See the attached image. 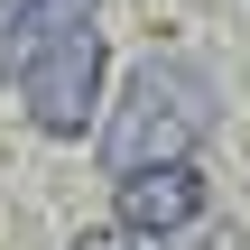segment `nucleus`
<instances>
[{
    "instance_id": "nucleus-1",
    "label": "nucleus",
    "mask_w": 250,
    "mask_h": 250,
    "mask_svg": "<svg viewBox=\"0 0 250 250\" xmlns=\"http://www.w3.org/2000/svg\"><path fill=\"white\" fill-rule=\"evenodd\" d=\"M204 130H213V83H204L186 56H148V65H130V83H121V111H111V130H102V167L130 176V167L186 158Z\"/></svg>"
},
{
    "instance_id": "nucleus-2",
    "label": "nucleus",
    "mask_w": 250,
    "mask_h": 250,
    "mask_svg": "<svg viewBox=\"0 0 250 250\" xmlns=\"http://www.w3.org/2000/svg\"><path fill=\"white\" fill-rule=\"evenodd\" d=\"M19 93H28V121H37L46 139H83V121H93V102H102V28H93V19L65 28V37L19 74Z\"/></svg>"
},
{
    "instance_id": "nucleus-3",
    "label": "nucleus",
    "mask_w": 250,
    "mask_h": 250,
    "mask_svg": "<svg viewBox=\"0 0 250 250\" xmlns=\"http://www.w3.org/2000/svg\"><path fill=\"white\" fill-rule=\"evenodd\" d=\"M195 213H204V176H195L186 158H158V167H130V176H121V232L167 241V232H186Z\"/></svg>"
},
{
    "instance_id": "nucleus-4",
    "label": "nucleus",
    "mask_w": 250,
    "mask_h": 250,
    "mask_svg": "<svg viewBox=\"0 0 250 250\" xmlns=\"http://www.w3.org/2000/svg\"><path fill=\"white\" fill-rule=\"evenodd\" d=\"M93 0H0V83H19L65 28H83Z\"/></svg>"
},
{
    "instance_id": "nucleus-5",
    "label": "nucleus",
    "mask_w": 250,
    "mask_h": 250,
    "mask_svg": "<svg viewBox=\"0 0 250 250\" xmlns=\"http://www.w3.org/2000/svg\"><path fill=\"white\" fill-rule=\"evenodd\" d=\"M74 250H130V232H83Z\"/></svg>"
}]
</instances>
